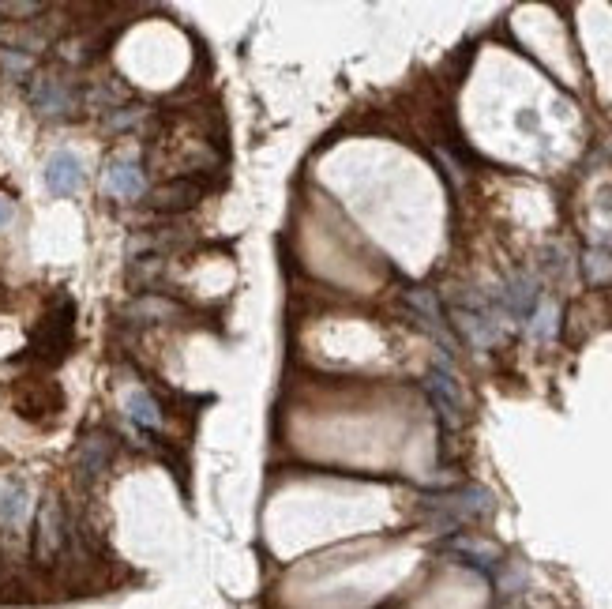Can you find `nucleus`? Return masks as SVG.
<instances>
[{"label":"nucleus","instance_id":"a211bd4d","mask_svg":"<svg viewBox=\"0 0 612 609\" xmlns=\"http://www.w3.org/2000/svg\"><path fill=\"white\" fill-rule=\"evenodd\" d=\"M173 313H177V305H173V301H166V297H143V301H136V305L128 309V316H136V324L169 320Z\"/></svg>","mask_w":612,"mask_h":609},{"label":"nucleus","instance_id":"dca6fc26","mask_svg":"<svg viewBox=\"0 0 612 609\" xmlns=\"http://www.w3.org/2000/svg\"><path fill=\"white\" fill-rule=\"evenodd\" d=\"M124 410H128V418L139 425V429H158L162 425V410H158V403H154L151 391H128V399H124Z\"/></svg>","mask_w":612,"mask_h":609},{"label":"nucleus","instance_id":"6ab92c4d","mask_svg":"<svg viewBox=\"0 0 612 609\" xmlns=\"http://www.w3.org/2000/svg\"><path fill=\"white\" fill-rule=\"evenodd\" d=\"M530 331L549 339L552 331H556V305H549V301H545V305H537L534 313H530Z\"/></svg>","mask_w":612,"mask_h":609},{"label":"nucleus","instance_id":"f257e3e1","mask_svg":"<svg viewBox=\"0 0 612 609\" xmlns=\"http://www.w3.org/2000/svg\"><path fill=\"white\" fill-rule=\"evenodd\" d=\"M421 508L432 519V527L455 531L462 523H477V519L492 516L496 497H492L489 489H481V485H462V489H451V493H440V497H425Z\"/></svg>","mask_w":612,"mask_h":609},{"label":"nucleus","instance_id":"2eb2a0df","mask_svg":"<svg viewBox=\"0 0 612 609\" xmlns=\"http://www.w3.org/2000/svg\"><path fill=\"white\" fill-rule=\"evenodd\" d=\"M27 516V485L19 478H0V527H16Z\"/></svg>","mask_w":612,"mask_h":609},{"label":"nucleus","instance_id":"f03ea898","mask_svg":"<svg viewBox=\"0 0 612 609\" xmlns=\"http://www.w3.org/2000/svg\"><path fill=\"white\" fill-rule=\"evenodd\" d=\"M72 549V523L64 516L61 500L46 497L34 519V564L38 568H57Z\"/></svg>","mask_w":612,"mask_h":609},{"label":"nucleus","instance_id":"7ed1b4c3","mask_svg":"<svg viewBox=\"0 0 612 609\" xmlns=\"http://www.w3.org/2000/svg\"><path fill=\"white\" fill-rule=\"evenodd\" d=\"M451 320H455V328L462 331V339L470 346H481V350H489L492 343H500V320L492 313V305L485 297H455V305H451Z\"/></svg>","mask_w":612,"mask_h":609},{"label":"nucleus","instance_id":"0eeeda50","mask_svg":"<svg viewBox=\"0 0 612 609\" xmlns=\"http://www.w3.org/2000/svg\"><path fill=\"white\" fill-rule=\"evenodd\" d=\"M16 406L19 414H27V418H57L61 414V388L57 384H49V380H27L23 388L16 391Z\"/></svg>","mask_w":612,"mask_h":609},{"label":"nucleus","instance_id":"412c9836","mask_svg":"<svg viewBox=\"0 0 612 609\" xmlns=\"http://www.w3.org/2000/svg\"><path fill=\"white\" fill-rule=\"evenodd\" d=\"M16 222V203L8 200V196H0V230H8Z\"/></svg>","mask_w":612,"mask_h":609},{"label":"nucleus","instance_id":"f3484780","mask_svg":"<svg viewBox=\"0 0 612 609\" xmlns=\"http://www.w3.org/2000/svg\"><path fill=\"white\" fill-rule=\"evenodd\" d=\"M582 275L590 286H609L612 282V252L605 249H590L582 256Z\"/></svg>","mask_w":612,"mask_h":609},{"label":"nucleus","instance_id":"f8f14e48","mask_svg":"<svg viewBox=\"0 0 612 609\" xmlns=\"http://www.w3.org/2000/svg\"><path fill=\"white\" fill-rule=\"evenodd\" d=\"M447 549H451L455 557H462L466 564L481 568V572H492V568H500V564H504L500 549L492 546V542L474 538V534H459V538H451V542H447Z\"/></svg>","mask_w":612,"mask_h":609},{"label":"nucleus","instance_id":"20e7f679","mask_svg":"<svg viewBox=\"0 0 612 609\" xmlns=\"http://www.w3.org/2000/svg\"><path fill=\"white\" fill-rule=\"evenodd\" d=\"M68 346H72V301H61L57 313H49L42 320V328L31 343V354L46 365H57L68 354Z\"/></svg>","mask_w":612,"mask_h":609},{"label":"nucleus","instance_id":"aec40b11","mask_svg":"<svg viewBox=\"0 0 612 609\" xmlns=\"http://www.w3.org/2000/svg\"><path fill=\"white\" fill-rule=\"evenodd\" d=\"M0 68H4V76L8 79H19L31 72L34 61L31 57H23V53H16V49H8V53H0Z\"/></svg>","mask_w":612,"mask_h":609},{"label":"nucleus","instance_id":"9b49d317","mask_svg":"<svg viewBox=\"0 0 612 609\" xmlns=\"http://www.w3.org/2000/svg\"><path fill=\"white\" fill-rule=\"evenodd\" d=\"M106 192L121 196V200H139L147 192V173L139 162H128V158H117L106 166Z\"/></svg>","mask_w":612,"mask_h":609},{"label":"nucleus","instance_id":"1a4fd4ad","mask_svg":"<svg viewBox=\"0 0 612 609\" xmlns=\"http://www.w3.org/2000/svg\"><path fill=\"white\" fill-rule=\"evenodd\" d=\"M199 196H203L199 181L173 177L169 185L154 188V192H151V207H154V211H162V215H181V211H188V207H196Z\"/></svg>","mask_w":612,"mask_h":609},{"label":"nucleus","instance_id":"39448f33","mask_svg":"<svg viewBox=\"0 0 612 609\" xmlns=\"http://www.w3.org/2000/svg\"><path fill=\"white\" fill-rule=\"evenodd\" d=\"M425 391H429L432 406H436V414H440V422L447 429H459L466 422V403H462L459 395V384H455V376L447 373L444 365H436L429 376H425Z\"/></svg>","mask_w":612,"mask_h":609},{"label":"nucleus","instance_id":"6e6552de","mask_svg":"<svg viewBox=\"0 0 612 609\" xmlns=\"http://www.w3.org/2000/svg\"><path fill=\"white\" fill-rule=\"evenodd\" d=\"M76 474L79 478H98L109 470V459H113V437L109 433H87V437L76 444Z\"/></svg>","mask_w":612,"mask_h":609},{"label":"nucleus","instance_id":"423d86ee","mask_svg":"<svg viewBox=\"0 0 612 609\" xmlns=\"http://www.w3.org/2000/svg\"><path fill=\"white\" fill-rule=\"evenodd\" d=\"M31 102L42 117H68V113H76V106H79L76 91L57 76L38 79V83L31 87Z\"/></svg>","mask_w":612,"mask_h":609},{"label":"nucleus","instance_id":"9d476101","mask_svg":"<svg viewBox=\"0 0 612 609\" xmlns=\"http://www.w3.org/2000/svg\"><path fill=\"white\" fill-rule=\"evenodd\" d=\"M46 185L53 196H76L79 185H83V166L72 151H57L49 155L46 162Z\"/></svg>","mask_w":612,"mask_h":609},{"label":"nucleus","instance_id":"ddd939ff","mask_svg":"<svg viewBox=\"0 0 612 609\" xmlns=\"http://www.w3.org/2000/svg\"><path fill=\"white\" fill-rule=\"evenodd\" d=\"M504 305L507 313L515 316H530L537 309V279L530 271H519V275H511L504 286Z\"/></svg>","mask_w":612,"mask_h":609},{"label":"nucleus","instance_id":"4468645a","mask_svg":"<svg viewBox=\"0 0 612 609\" xmlns=\"http://www.w3.org/2000/svg\"><path fill=\"white\" fill-rule=\"evenodd\" d=\"M406 305L414 309L421 328L432 331L436 339H444V343L451 346V335H447V328H444V313H440V305H436V297H432L429 290H410V294H406Z\"/></svg>","mask_w":612,"mask_h":609}]
</instances>
